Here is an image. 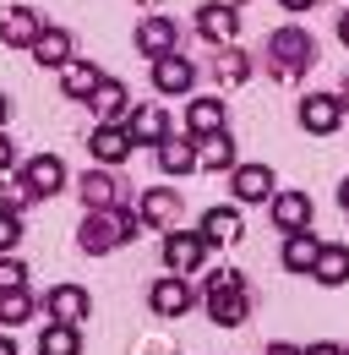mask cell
Masks as SVG:
<instances>
[{
  "label": "cell",
  "instance_id": "obj_1",
  "mask_svg": "<svg viewBox=\"0 0 349 355\" xmlns=\"http://www.w3.org/2000/svg\"><path fill=\"white\" fill-rule=\"evenodd\" d=\"M202 306L213 317L218 328H240V322H251V284H246V273L240 268H218L213 279H208V290H202Z\"/></svg>",
  "mask_w": 349,
  "mask_h": 355
},
{
  "label": "cell",
  "instance_id": "obj_2",
  "mask_svg": "<svg viewBox=\"0 0 349 355\" xmlns=\"http://www.w3.org/2000/svg\"><path fill=\"white\" fill-rule=\"evenodd\" d=\"M147 224L136 208H120V214H82V230H77V246H82L87 257H109L115 246H126L136 241Z\"/></svg>",
  "mask_w": 349,
  "mask_h": 355
},
{
  "label": "cell",
  "instance_id": "obj_3",
  "mask_svg": "<svg viewBox=\"0 0 349 355\" xmlns=\"http://www.w3.org/2000/svg\"><path fill=\"white\" fill-rule=\"evenodd\" d=\"M262 66H267L278 83H295L305 66H316V39L305 33L301 22H284V28L267 39V49H262Z\"/></svg>",
  "mask_w": 349,
  "mask_h": 355
},
{
  "label": "cell",
  "instance_id": "obj_4",
  "mask_svg": "<svg viewBox=\"0 0 349 355\" xmlns=\"http://www.w3.org/2000/svg\"><path fill=\"white\" fill-rule=\"evenodd\" d=\"M77 197H82L87 214H120V208H131V191L120 186L115 170H87L77 180Z\"/></svg>",
  "mask_w": 349,
  "mask_h": 355
},
{
  "label": "cell",
  "instance_id": "obj_5",
  "mask_svg": "<svg viewBox=\"0 0 349 355\" xmlns=\"http://www.w3.org/2000/svg\"><path fill=\"white\" fill-rule=\"evenodd\" d=\"M159 257H164V268H170L174 279H191L197 268L208 263V241H202L197 230H170V235L159 241Z\"/></svg>",
  "mask_w": 349,
  "mask_h": 355
},
{
  "label": "cell",
  "instance_id": "obj_6",
  "mask_svg": "<svg viewBox=\"0 0 349 355\" xmlns=\"http://www.w3.org/2000/svg\"><path fill=\"white\" fill-rule=\"evenodd\" d=\"M197 33H202L213 49H229L240 39V11H235L229 0H208V6L197 11Z\"/></svg>",
  "mask_w": 349,
  "mask_h": 355
},
{
  "label": "cell",
  "instance_id": "obj_7",
  "mask_svg": "<svg viewBox=\"0 0 349 355\" xmlns=\"http://www.w3.org/2000/svg\"><path fill=\"white\" fill-rule=\"evenodd\" d=\"M218 132H229V104L218 98V93H197L191 104H186V137H218Z\"/></svg>",
  "mask_w": 349,
  "mask_h": 355
},
{
  "label": "cell",
  "instance_id": "obj_8",
  "mask_svg": "<svg viewBox=\"0 0 349 355\" xmlns=\"http://www.w3.org/2000/svg\"><path fill=\"white\" fill-rule=\"evenodd\" d=\"M147 306H153V317H164V322H174V317H186V311L197 306V290H191V279H153V290H147Z\"/></svg>",
  "mask_w": 349,
  "mask_h": 355
},
{
  "label": "cell",
  "instance_id": "obj_9",
  "mask_svg": "<svg viewBox=\"0 0 349 355\" xmlns=\"http://www.w3.org/2000/svg\"><path fill=\"white\" fill-rule=\"evenodd\" d=\"M44 28H49V22H44L33 6H6V11H0V44L6 49H33Z\"/></svg>",
  "mask_w": 349,
  "mask_h": 355
},
{
  "label": "cell",
  "instance_id": "obj_10",
  "mask_svg": "<svg viewBox=\"0 0 349 355\" xmlns=\"http://www.w3.org/2000/svg\"><path fill=\"white\" fill-rule=\"evenodd\" d=\"M339 126H344V104H339V93H305V98H301V132L333 137Z\"/></svg>",
  "mask_w": 349,
  "mask_h": 355
},
{
  "label": "cell",
  "instance_id": "obj_11",
  "mask_svg": "<svg viewBox=\"0 0 349 355\" xmlns=\"http://www.w3.org/2000/svg\"><path fill=\"white\" fill-rule=\"evenodd\" d=\"M136 214H142V224L147 230H180V191H170V186H147L142 197H136Z\"/></svg>",
  "mask_w": 349,
  "mask_h": 355
},
{
  "label": "cell",
  "instance_id": "obj_12",
  "mask_svg": "<svg viewBox=\"0 0 349 355\" xmlns=\"http://www.w3.org/2000/svg\"><path fill=\"white\" fill-rule=\"evenodd\" d=\"M87 311H93V295H87L82 284H55V290L44 295V317H49V322H71V328H82Z\"/></svg>",
  "mask_w": 349,
  "mask_h": 355
},
{
  "label": "cell",
  "instance_id": "obj_13",
  "mask_svg": "<svg viewBox=\"0 0 349 355\" xmlns=\"http://www.w3.org/2000/svg\"><path fill=\"white\" fill-rule=\"evenodd\" d=\"M229 191H235V202H273L278 197V175L267 170V164H235V175H229Z\"/></svg>",
  "mask_w": 349,
  "mask_h": 355
},
{
  "label": "cell",
  "instance_id": "obj_14",
  "mask_svg": "<svg viewBox=\"0 0 349 355\" xmlns=\"http://www.w3.org/2000/svg\"><path fill=\"white\" fill-rule=\"evenodd\" d=\"M87 110L98 115V126H126L136 104H131V88H126V83H115V77H104V83H98V93L87 98Z\"/></svg>",
  "mask_w": 349,
  "mask_h": 355
},
{
  "label": "cell",
  "instance_id": "obj_15",
  "mask_svg": "<svg viewBox=\"0 0 349 355\" xmlns=\"http://www.w3.org/2000/svg\"><path fill=\"white\" fill-rule=\"evenodd\" d=\"M126 137H131V148H159L170 137V110L164 104H136L126 121Z\"/></svg>",
  "mask_w": 349,
  "mask_h": 355
},
{
  "label": "cell",
  "instance_id": "obj_16",
  "mask_svg": "<svg viewBox=\"0 0 349 355\" xmlns=\"http://www.w3.org/2000/svg\"><path fill=\"white\" fill-rule=\"evenodd\" d=\"M197 235L208 241V252H213V246H235V241L246 235L240 208H235V202H218V208H208V214H202V224H197Z\"/></svg>",
  "mask_w": 349,
  "mask_h": 355
},
{
  "label": "cell",
  "instance_id": "obj_17",
  "mask_svg": "<svg viewBox=\"0 0 349 355\" xmlns=\"http://www.w3.org/2000/svg\"><path fill=\"white\" fill-rule=\"evenodd\" d=\"M136 49L147 55V60H164L180 49V28H174V17H142L136 22Z\"/></svg>",
  "mask_w": 349,
  "mask_h": 355
},
{
  "label": "cell",
  "instance_id": "obj_18",
  "mask_svg": "<svg viewBox=\"0 0 349 355\" xmlns=\"http://www.w3.org/2000/svg\"><path fill=\"white\" fill-rule=\"evenodd\" d=\"M87 153H93V164H98V170H120V164L131 159L126 126H93V137H87Z\"/></svg>",
  "mask_w": 349,
  "mask_h": 355
},
{
  "label": "cell",
  "instance_id": "obj_19",
  "mask_svg": "<svg viewBox=\"0 0 349 355\" xmlns=\"http://www.w3.org/2000/svg\"><path fill=\"white\" fill-rule=\"evenodd\" d=\"M267 208H273V224H278L284 235H301V230H311V219H316V202H311L305 191H278Z\"/></svg>",
  "mask_w": 349,
  "mask_h": 355
},
{
  "label": "cell",
  "instance_id": "obj_20",
  "mask_svg": "<svg viewBox=\"0 0 349 355\" xmlns=\"http://www.w3.org/2000/svg\"><path fill=\"white\" fill-rule=\"evenodd\" d=\"M153 88L164 93V98H174V93H191L197 88V66L174 49V55H164V60H153Z\"/></svg>",
  "mask_w": 349,
  "mask_h": 355
},
{
  "label": "cell",
  "instance_id": "obj_21",
  "mask_svg": "<svg viewBox=\"0 0 349 355\" xmlns=\"http://www.w3.org/2000/svg\"><path fill=\"white\" fill-rule=\"evenodd\" d=\"M22 186H28L33 197H55V191L66 186V164H60L55 153H33V159L22 164Z\"/></svg>",
  "mask_w": 349,
  "mask_h": 355
},
{
  "label": "cell",
  "instance_id": "obj_22",
  "mask_svg": "<svg viewBox=\"0 0 349 355\" xmlns=\"http://www.w3.org/2000/svg\"><path fill=\"white\" fill-rule=\"evenodd\" d=\"M159 170H164V175H174V180H180V175H197V137H186V132H180V137H164V142H159Z\"/></svg>",
  "mask_w": 349,
  "mask_h": 355
},
{
  "label": "cell",
  "instance_id": "obj_23",
  "mask_svg": "<svg viewBox=\"0 0 349 355\" xmlns=\"http://www.w3.org/2000/svg\"><path fill=\"white\" fill-rule=\"evenodd\" d=\"M71 33H66V28H55V22H49V28H44L39 33V44L28 49V55H33V60H39V66H49V71H66V66H71V60H77V55H71Z\"/></svg>",
  "mask_w": 349,
  "mask_h": 355
},
{
  "label": "cell",
  "instance_id": "obj_24",
  "mask_svg": "<svg viewBox=\"0 0 349 355\" xmlns=\"http://www.w3.org/2000/svg\"><path fill=\"white\" fill-rule=\"evenodd\" d=\"M322 235H311V230H301V235H284V252H278V263L289 268V273H305L311 279V268H316V257H322Z\"/></svg>",
  "mask_w": 349,
  "mask_h": 355
},
{
  "label": "cell",
  "instance_id": "obj_25",
  "mask_svg": "<svg viewBox=\"0 0 349 355\" xmlns=\"http://www.w3.org/2000/svg\"><path fill=\"white\" fill-rule=\"evenodd\" d=\"M235 137L218 132V137H202L197 142V170H208V175H235Z\"/></svg>",
  "mask_w": 349,
  "mask_h": 355
},
{
  "label": "cell",
  "instance_id": "obj_26",
  "mask_svg": "<svg viewBox=\"0 0 349 355\" xmlns=\"http://www.w3.org/2000/svg\"><path fill=\"white\" fill-rule=\"evenodd\" d=\"M311 279H316L322 290H339V284H349V246L328 241V246H322V257H316V268H311Z\"/></svg>",
  "mask_w": 349,
  "mask_h": 355
},
{
  "label": "cell",
  "instance_id": "obj_27",
  "mask_svg": "<svg viewBox=\"0 0 349 355\" xmlns=\"http://www.w3.org/2000/svg\"><path fill=\"white\" fill-rule=\"evenodd\" d=\"M98 83H104V71H98L93 60H71V66L60 71V93H66V98H82V104L98 93Z\"/></svg>",
  "mask_w": 349,
  "mask_h": 355
},
{
  "label": "cell",
  "instance_id": "obj_28",
  "mask_svg": "<svg viewBox=\"0 0 349 355\" xmlns=\"http://www.w3.org/2000/svg\"><path fill=\"white\" fill-rule=\"evenodd\" d=\"M39 355H82V328H71V322H44Z\"/></svg>",
  "mask_w": 349,
  "mask_h": 355
},
{
  "label": "cell",
  "instance_id": "obj_29",
  "mask_svg": "<svg viewBox=\"0 0 349 355\" xmlns=\"http://www.w3.org/2000/svg\"><path fill=\"white\" fill-rule=\"evenodd\" d=\"M246 77H251V55L235 49V44L218 49V60H213V83H218V88H240Z\"/></svg>",
  "mask_w": 349,
  "mask_h": 355
},
{
  "label": "cell",
  "instance_id": "obj_30",
  "mask_svg": "<svg viewBox=\"0 0 349 355\" xmlns=\"http://www.w3.org/2000/svg\"><path fill=\"white\" fill-rule=\"evenodd\" d=\"M33 306H39V301H33L28 290H6V295H0V322H6V334H11L17 322H28Z\"/></svg>",
  "mask_w": 349,
  "mask_h": 355
},
{
  "label": "cell",
  "instance_id": "obj_31",
  "mask_svg": "<svg viewBox=\"0 0 349 355\" xmlns=\"http://www.w3.org/2000/svg\"><path fill=\"white\" fill-rule=\"evenodd\" d=\"M28 202H33V191L22 186V175H17V180L0 175V214H17V219H22V208H28Z\"/></svg>",
  "mask_w": 349,
  "mask_h": 355
},
{
  "label": "cell",
  "instance_id": "obj_32",
  "mask_svg": "<svg viewBox=\"0 0 349 355\" xmlns=\"http://www.w3.org/2000/svg\"><path fill=\"white\" fill-rule=\"evenodd\" d=\"M6 290H28V268L17 263V257H0V295Z\"/></svg>",
  "mask_w": 349,
  "mask_h": 355
},
{
  "label": "cell",
  "instance_id": "obj_33",
  "mask_svg": "<svg viewBox=\"0 0 349 355\" xmlns=\"http://www.w3.org/2000/svg\"><path fill=\"white\" fill-rule=\"evenodd\" d=\"M22 246V219L17 214H0V257H11Z\"/></svg>",
  "mask_w": 349,
  "mask_h": 355
},
{
  "label": "cell",
  "instance_id": "obj_34",
  "mask_svg": "<svg viewBox=\"0 0 349 355\" xmlns=\"http://www.w3.org/2000/svg\"><path fill=\"white\" fill-rule=\"evenodd\" d=\"M11 164H17V148H11V137L0 132V175H6V170H11Z\"/></svg>",
  "mask_w": 349,
  "mask_h": 355
},
{
  "label": "cell",
  "instance_id": "obj_35",
  "mask_svg": "<svg viewBox=\"0 0 349 355\" xmlns=\"http://www.w3.org/2000/svg\"><path fill=\"white\" fill-rule=\"evenodd\" d=\"M305 355H344V345H333V339H322V345H305Z\"/></svg>",
  "mask_w": 349,
  "mask_h": 355
},
{
  "label": "cell",
  "instance_id": "obj_36",
  "mask_svg": "<svg viewBox=\"0 0 349 355\" xmlns=\"http://www.w3.org/2000/svg\"><path fill=\"white\" fill-rule=\"evenodd\" d=\"M262 355H305V350H301V345H284V339H278V345H267Z\"/></svg>",
  "mask_w": 349,
  "mask_h": 355
},
{
  "label": "cell",
  "instance_id": "obj_37",
  "mask_svg": "<svg viewBox=\"0 0 349 355\" xmlns=\"http://www.w3.org/2000/svg\"><path fill=\"white\" fill-rule=\"evenodd\" d=\"M278 6H284V11H289V17H301V11H311V6H316V0H278Z\"/></svg>",
  "mask_w": 349,
  "mask_h": 355
},
{
  "label": "cell",
  "instance_id": "obj_38",
  "mask_svg": "<svg viewBox=\"0 0 349 355\" xmlns=\"http://www.w3.org/2000/svg\"><path fill=\"white\" fill-rule=\"evenodd\" d=\"M339 44L349 49V6H344V17H339Z\"/></svg>",
  "mask_w": 349,
  "mask_h": 355
},
{
  "label": "cell",
  "instance_id": "obj_39",
  "mask_svg": "<svg viewBox=\"0 0 349 355\" xmlns=\"http://www.w3.org/2000/svg\"><path fill=\"white\" fill-rule=\"evenodd\" d=\"M0 355H17V339H11L6 328H0Z\"/></svg>",
  "mask_w": 349,
  "mask_h": 355
},
{
  "label": "cell",
  "instance_id": "obj_40",
  "mask_svg": "<svg viewBox=\"0 0 349 355\" xmlns=\"http://www.w3.org/2000/svg\"><path fill=\"white\" fill-rule=\"evenodd\" d=\"M339 208H344V214H349V175L339 180Z\"/></svg>",
  "mask_w": 349,
  "mask_h": 355
},
{
  "label": "cell",
  "instance_id": "obj_41",
  "mask_svg": "<svg viewBox=\"0 0 349 355\" xmlns=\"http://www.w3.org/2000/svg\"><path fill=\"white\" fill-rule=\"evenodd\" d=\"M6 121H11V98L0 93V132H6Z\"/></svg>",
  "mask_w": 349,
  "mask_h": 355
},
{
  "label": "cell",
  "instance_id": "obj_42",
  "mask_svg": "<svg viewBox=\"0 0 349 355\" xmlns=\"http://www.w3.org/2000/svg\"><path fill=\"white\" fill-rule=\"evenodd\" d=\"M339 104H344V115H349V71H344V83H339Z\"/></svg>",
  "mask_w": 349,
  "mask_h": 355
},
{
  "label": "cell",
  "instance_id": "obj_43",
  "mask_svg": "<svg viewBox=\"0 0 349 355\" xmlns=\"http://www.w3.org/2000/svg\"><path fill=\"white\" fill-rule=\"evenodd\" d=\"M229 6H240V0H229Z\"/></svg>",
  "mask_w": 349,
  "mask_h": 355
},
{
  "label": "cell",
  "instance_id": "obj_44",
  "mask_svg": "<svg viewBox=\"0 0 349 355\" xmlns=\"http://www.w3.org/2000/svg\"><path fill=\"white\" fill-rule=\"evenodd\" d=\"M344 355H349V350H344Z\"/></svg>",
  "mask_w": 349,
  "mask_h": 355
}]
</instances>
